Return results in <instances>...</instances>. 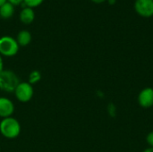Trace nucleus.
<instances>
[{"instance_id": "4468645a", "label": "nucleus", "mask_w": 153, "mask_h": 152, "mask_svg": "<svg viewBox=\"0 0 153 152\" xmlns=\"http://www.w3.org/2000/svg\"><path fill=\"white\" fill-rule=\"evenodd\" d=\"M8 2H10L11 4H13V5H16V4H20L23 2V0H7Z\"/></svg>"}, {"instance_id": "f03ea898", "label": "nucleus", "mask_w": 153, "mask_h": 152, "mask_svg": "<svg viewBox=\"0 0 153 152\" xmlns=\"http://www.w3.org/2000/svg\"><path fill=\"white\" fill-rule=\"evenodd\" d=\"M18 75L12 70H4L0 73V90L13 93L20 83Z\"/></svg>"}, {"instance_id": "0eeeda50", "label": "nucleus", "mask_w": 153, "mask_h": 152, "mask_svg": "<svg viewBox=\"0 0 153 152\" xmlns=\"http://www.w3.org/2000/svg\"><path fill=\"white\" fill-rule=\"evenodd\" d=\"M13 113H14L13 102L6 97H0V117L2 119L7 118L12 116Z\"/></svg>"}, {"instance_id": "a211bd4d", "label": "nucleus", "mask_w": 153, "mask_h": 152, "mask_svg": "<svg viewBox=\"0 0 153 152\" xmlns=\"http://www.w3.org/2000/svg\"><path fill=\"white\" fill-rule=\"evenodd\" d=\"M108 1V3L109 4H116V2H117V0H107Z\"/></svg>"}, {"instance_id": "ddd939ff", "label": "nucleus", "mask_w": 153, "mask_h": 152, "mask_svg": "<svg viewBox=\"0 0 153 152\" xmlns=\"http://www.w3.org/2000/svg\"><path fill=\"white\" fill-rule=\"evenodd\" d=\"M146 142L149 145V147H152L153 148V131L150 132L147 136H146Z\"/></svg>"}, {"instance_id": "dca6fc26", "label": "nucleus", "mask_w": 153, "mask_h": 152, "mask_svg": "<svg viewBox=\"0 0 153 152\" xmlns=\"http://www.w3.org/2000/svg\"><path fill=\"white\" fill-rule=\"evenodd\" d=\"M143 152H153V148L152 147H148V148H146Z\"/></svg>"}, {"instance_id": "9b49d317", "label": "nucleus", "mask_w": 153, "mask_h": 152, "mask_svg": "<svg viewBox=\"0 0 153 152\" xmlns=\"http://www.w3.org/2000/svg\"><path fill=\"white\" fill-rule=\"evenodd\" d=\"M41 79V73L38 70H34L32 71L30 74H29V80H28V82L30 83L31 85L39 82Z\"/></svg>"}, {"instance_id": "20e7f679", "label": "nucleus", "mask_w": 153, "mask_h": 152, "mask_svg": "<svg viewBox=\"0 0 153 152\" xmlns=\"http://www.w3.org/2000/svg\"><path fill=\"white\" fill-rule=\"evenodd\" d=\"M13 93L18 101L22 103H27L32 99L34 89L33 86L28 82H21L16 87Z\"/></svg>"}, {"instance_id": "1a4fd4ad", "label": "nucleus", "mask_w": 153, "mask_h": 152, "mask_svg": "<svg viewBox=\"0 0 153 152\" xmlns=\"http://www.w3.org/2000/svg\"><path fill=\"white\" fill-rule=\"evenodd\" d=\"M16 41L20 47H25L29 45L31 41V34L29 30H22L18 32L16 37Z\"/></svg>"}, {"instance_id": "f257e3e1", "label": "nucleus", "mask_w": 153, "mask_h": 152, "mask_svg": "<svg viewBox=\"0 0 153 152\" xmlns=\"http://www.w3.org/2000/svg\"><path fill=\"white\" fill-rule=\"evenodd\" d=\"M0 133L9 140L17 138L21 133V125L19 121L13 116L2 119L0 122Z\"/></svg>"}, {"instance_id": "f3484780", "label": "nucleus", "mask_w": 153, "mask_h": 152, "mask_svg": "<svg viewBox=\"0 0 153 152\" xmlns=\"http://www.w3.org/2000/svg\"><path fill=\"white\" fill-rule=\"evenodd\" d=\"M91 1L94 2V3H96V4H101V3H104L107 0H91Z\"/></svg>"}, {"instance_id": "2eb2a0df", "label": "nucleus", "mask_w": 153, "mask_h": 152, "mask_svg": "<svg viewBox=\"0 0 153 152\" xmlns=\"http://www.w3.org/2000/svg\"><path fill=\"white\" fill-rule=\"evenodd\" d=\"M4 71V62H3V58L2 56L0 55V73Z\"/></svg>"}, {"instance_id": "39448f33", "label": "nucleus", "mask_w": 153, "mask_h": 152, "mask_svg": "<svg viewBox=\"0 0 153 152\" xmlns=\"http://www.w3.org/2000/svg\"><path fill=\"white\" fill-rule=\"evenodd\" d=\"M134 9L143 17H152L153 15V0H135Z\"/></svg>"}, {"instance_id": "423d86ee", "label": "nucleus", "mask_w": 153, "mask_h": 152, "mask_svg": "<svg viewBox=\"0 0 153 152\" xmlns=\"http://www.w3.org/2000/svg\"><path fill=\"white\" fill-rule=\"evenodd\" d=\"M137 101L143 108H151L153 107V88L146 87L143 89L137 97Z\"/></svg>"}, {"instance_id": "f8f14e48", "label": "nucleus", "mask_w": 153, "mask_h": 152, "mask_svg": "<svg viewBox=\"0 0 153 152\" xmlns=\"http://www.w3.org/2000/svg\"><path fill=\"white\" fill-rule=\"evenodd\" d=\"M44 0H23V4H25V6L33 8L36 6H39Z\"/></svg>"}, {"instance_id": "6ab92c4d", "label": "nucleus", "mask_w": 153, "mask_h": 152, "mask_svg": "<svg viewBox=\"0 0 153 152\" xmlns=\"http://www.w3.org/2000/svg\"><path fill=\"white\" fill-rule=\"evenodd\" d=\"M6 1H7V0H0V6H1L2 4H4Z\"/></svg>"}, {"instance_id": "7ed1b4c3", "label": "nucleus", "mask_w": 153, "mask_h": 152, "mask_svg": "<svg viewBox=\"0 0 153 152\" xmlns=\"http://www.w3.org/2000/svg\"><path fill=\"white\" fill-rule=\"evenodd\" d=\"M20 46L16 39L11 36H3L0 38V55L2 56L12 57L19 51Z\"/></svg>"}, {"instance_id": "6e6552de", "label": "nucleus", "mask_w": 153, "mask_h": 152, "mask_svg": "<svg viewBox=\"0 0 153 152\" xmlns=\"http://www.w3.org/2000/svg\"><path fill=\"white\" fill-rule=\"evenodd\" d=\"M19 17H20V20L22 22H23L25 24L31 23L35 18V13L33 11V8H30L28 6L23 7L22 9V11L20 12Z\"/></svg>"}, {"instance_id": "9d476101", "label": "nucleus", "mask_w": 153, "mask_h": 152, "mask_svg": "<svg viewBox=\"0 0 153 152\" xmlns=\"http://www.w3.org/2000/svg\"><path fill=\"white\" fill-rule=\"evenodd\" d=\"M14 12V5L10 2L6 1L4 4L0 6V16L4 19L10 18Z\"/></svg>"}]
</instances>
